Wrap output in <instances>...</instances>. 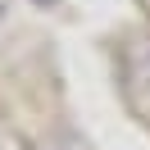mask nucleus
I'll return each instance as SVG.
<instances>
[{
	"label": "nucleus",
	"mask_w": 150,
	"mask_h": 150,
	"mask_svg": "<svg viewBox=\"0 0 150 150\" xmlns=\"http://www.w3.org/2000/svg\"><path fill=\"white\" fill-rule=\"evenodd\" d=\"M132 82H137V86H150V41L132 50Z\"/></svg>",
	"instance_id": "1"
},
{
	"label": "nucleus",
	"mask_w": 150,
	"mask_h": 150,
	"mask_svg": "<svg viewBox=\"0 0 150 150\" xmlns=\"http://www.w3.org/2000/svg\"><path fill=\"white\" fill-rule=\"evenodd\" d=\"M32 5H37V9H50V5H59V0H32Z\"/></svg>",
	"instance_id": "2"
},
{
	"label": "nucleus",
	"mask_w": 150,
	"mask_h": 150,
	"mask_svg": "<svg viewBox=\"0 0 150 150\" xmlns=\"http://www.w3.org/2000/svg\"><path fill=\"white\" fill-rule=\"evenodd\" d=\"M0 18H5V0H0Z\"/></svg>",
	"instance_id": "3"
}]
</instances>
